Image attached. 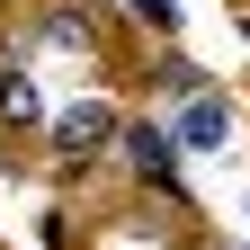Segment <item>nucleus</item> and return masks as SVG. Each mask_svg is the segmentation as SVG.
I'll use <instances>...</instances> for the list:
<instances>
[{"mask_svg": "<svg viewBox=\"0 0 250 250\" xmlns=\"http://www.w3.org/2000/svg\"><path fill=\"white\" fill-rule=\"evenodd\" d=\"M107 134H116V116H107L99 99H81L72 116H62V161H89V152H99Z\"/></svg>", "mask_w": 250, "mask_h": 250, "instance_id": "1", "label": "nucleus"}, {"mask_svg": "<svg viewBox=\"0 0 250 250\" xmlns=\"http://www.w3.org/2000/svg\"><path fill=\"white\" fill-rule=\"evenodd\" d=\"M170 134H179V143H224V134H232V107H224V99H188Z\"/></svg>", "mask_w": 250, "mask_h": 250, "instance_id": "2", "label": "nucleus"}, {"mask_svg": "<svg viewBox=\"0 0 250 250\" xmlns=\"http://www.w3.org/2000/svg\"><path fill=\"white\" fill-rule=\"evenodd\" d=\"M0 125H9V134H18V125H36V81H27L18 62H0Z\"/></svg>", "mask_w": 250, "mask_h": 250, "instance_id": "3", "label": "nucleus"}]
</instances>
